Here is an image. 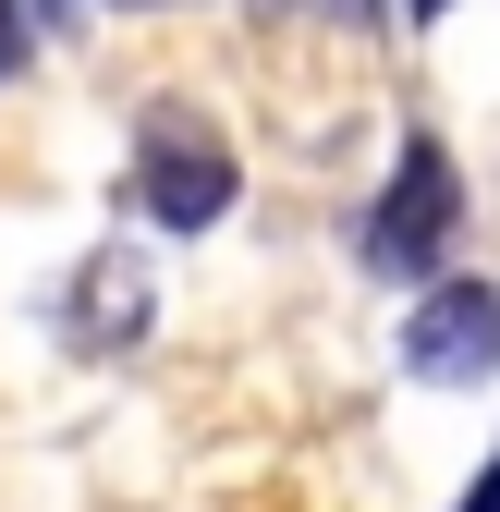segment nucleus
<instances>
[{"instance_id":"nucleus-6","label":"nucleus","mask_w":500,"mask_h":512,"mask_svg":"<svg viewBox=\"0 0 500 512\" xmlns=\"http://www.w3.org/2000/svg\"><path fill=\"white\" fill-rule=\"evenodd\" d=\"M110 13H183V0H110Z\"/></svg>"},{"instance_id":"nucleus-2","label":"nucleus","mask_w":500,"mask_h":512,"mask_svg":"<svg viewBox=\"0 0 500 512\" xmlns=\"http://www.w3.org/2000/svg\"><path fill=\"white\" fill-rule=\"evenodd\" d=\"M135 196L159 232H208L232 208V147L208 135L196 110H147V135H135Z\"/></svg>"},{"instance_id":"nucleus-3","label":"nucleus","mask_w":500,"mask_h":512,"mask_svg":"<svg viewBox=\"0 0 500 512\" xmlns=\"http://www.w3.org/2000/svg\"><path fill=\"white\" fill-rule=\"evenodd\" d=\"M403 366L440 378V391L500 378V293H488V281H440V293L415 305V330H403Z\"/></svg>"},{"instance_id":"nucleus-4","label":"nucleus","mask_w":500,"mask_h":512,"mask_svg":"<svg viewBox=\"0 0 500 512\" xmlns=\"http://www.w3.org/2000/svg\"><path fill=\"white\" fill-rule=\"evenodd\" d=\"M147 317H159L147 256L98 244V256H86V281H74V342H86V354H135V342H147Z\"/></svg>"},{"instance_id":"nucleus-1","label":"nucleus","mask_w":500,"mask_h":512,"mask_svg":"<svg viewBox=\"0 0 500 512\" xmlns=\"http://www.w3.org/2000/svg\"><path fill=\"white\" fill-rule=\"evenodd\" d=\"M452 220H464V171L440 159V135H415L391 159V196L366 208V269H379V281H427L440 244H452Z\"/></svg>"},{"instance_id":"nucleus-5","label":"nucleus","mask_w":500,"mask_h":512,"mask_svg":"<svg viewBox=\"0 0 500 512\" xmlns=\"http://www.w3.org/2000/svg\"><path fill=\"white\" fill-rule=\"evenodd\" d=\"M452 512H500V452H488V476H476V488H464Z\"/></svg>"}]
</instances>
